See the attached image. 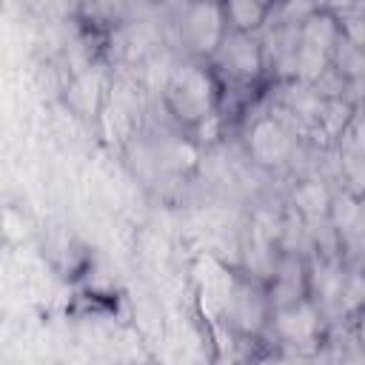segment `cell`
Wrapping results in <instances>:
<instances>
[{"instance_id":"7","label":"cell","mask_w":365,"mask_h":365,"mask_svg":"<svg viewBox=\"0 0 365 365\" xmlns=\"http://www.w3.org/2000/svg\"><path fill=\"white\" fill-rule=\"evenodd\" d=\"M265 291L274 308H285L299 299H308V254L279 251L274 271L265 279Z\"/></svg>"},{"instance_id":"1","label":"cell","mask_w":365,"mask_h":365,"mask_svg":"<svg viewBox=\"0 0 365 365\" xmlns=\"http://www.w3.org/2000/svg\"><path fill=\"white\" fill-rule=\"evenodd\" d=\"M220 100H222V88L211 63L185 57L165 77L163 108L182 134H191L208 117L220 114Z\"/></svg>"},{"instance_id":"10","label":"cell","mask_w":365,"mask_h":365,"mask_svg":"<svg viewBox=\"0 0 365 365\" xmlns=\"http://www.w3.org/2000/svg\"><path fill=\"white\" fill-rule=\"evenodd\" d=\"M328 60H331V68H334L348 86L365 80V51H362L359 46H354L351 40L339 37L336 46L331 48Z\"/></svg>"},{"instance_id":"2","label":"cell","mask_w":365,"mask_h":365,"mask_svg":"<svg viewBox=\"0 0 365 365\" xmlns=\"http://www.w3.org/2000/svg\"><path fill=\"white\" fill-rule=\"evenodd\" d=\"M242 125V145L254 165L265 171H282L297 163L305 140L274 111V106L265 111H251Z\"/></svg>"},{"instance_id":"5","label":"cell","mask_w":365,"mask_h":365,"mask_svg":"<svg viewBox=\"0 0 365 365\" xmlns=\"http://www.w3.org/2000/svg\"><path fill=\"white\" fill-rule=\"evenodd\" d=\"M271 314H274V305L268 299L265 282L237 274L228 285V302H225V317L231 331L242 339L265 342Z\"/></svg>"},{"instance_id":"8","label":"cell","mask_w":365,"mask_h":365,"mask_svg":"<svg viewBox=\"0 0 365 365\" xmlns=\"http://www.w3.org/2000/svg\"><path fill=\"white\" fill-rule=\"evenodd\" d=\"M334 194H336V185L328 177H322L319 171H311V174L297 177V182L288 191V202L285 205L294 214H299L308 225H314V222L328 220Z\"/></svg>"},{"instance_id":"9","label":"cell","mask_w":365,"mask_h":365,"mask_svg":"<svg viewBox=\"0 0 365 365\" xmlns=\"http://www.w3.org/2000/svg\"><path fill=\"white\" fill-rule=\"evenodd\" d=\"M225 26L237 34H262L271 23L274 3H257V0H228L222 3Z\"/></svg>"},{"instance_id":"3","label":"cell","mask_w":365,"mask_h":365,"mask_svg":"<svg viewBox=\"0 0 365 365\" xmlns=\"http://www.w3.org/2000/svg\"><path fill=\"white\" fill-rule=\"evenodd\" d=\"M331 328L311 299H299L285 308H274L265 339L282 354H317L325 348Z\"/></svg>"},{"instance_id":"6","label":"cell","mask_w":365,"mask_h":365,"mask_svg":"<svg viewBox=\"0 0 365 365\" xmlns=\"http://www.w3.org/2000/svg\"><path fill=\"white\" fill-rule=\"evenodd\" d=\"M174 29H177L185 57L211 63V57L217 54V48L222 46L228 34L222 3H191V6L177 9Z\"/></svg>"},{"instance_id":"4","label":"cell","mask_w":365,"mask_h":365,"mask_svg":"<svg viewBox=\"0 0 365 365\" xmlns=\"http://www.w3.org/2000/svg\"><path fill=\"white\" fill-rule=\"evenodd\" d=\"M211 68L217 71L222 86H240V88H265V86H271L265 48H262L259 34L228 31L222 46L211 57Z\"/></svg>"}]
</instances>
